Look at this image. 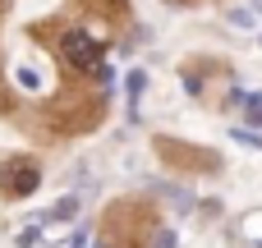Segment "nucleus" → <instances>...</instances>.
<instances>
[{"mask_svg": "<svg viewBox=\"0 0 262 248\" xmlns=\"http://www.w3.org/2000/svg\"><path fill=\"white\" fill-rule=\"evenodd\" d=\"M249 110H253V120H262V97H249Z\"/></svg>", "mask_w": 262, "mask_h": 248, "instance_id": "0eeeda50", "label": "nucleus"}, {"mask_svg": "<svg viewBox=\"0 0 262 248\" xmlns=\"http://www.w3.org/2000/svg\"><path fill=\"white\" fill-rule=\"evenodd\" d=\"M37 239H41V230H37V226H28V230L18 235V248H32V244H37Z\"/></svg>", "mask_w": 262, "mask_h": 248, "instance_id": "423d86ee", "label": "nucleus"}, {"mask_svg": "<svg viewBox=\"0 0 262 248\" xmlns=\"http://www.w3.org/2000/svg\"><path fill=\"white\" fill-rule=\"evenodd\" d=\"M18 83H23L28 92H37V87H41V78H37V69H18Z\"/></svg>", "mask_w": 262, "mask_h": 248, "instance_id": "20e7f679", "label": "nucleus"}, {"mask_svg": "<svg viewBox=\"0 0 262 248\" xmlns=\"http://www.w3.org/2000/svg\"><path fill=\"white\" fill-rule=\"evenodd\" d=\"M74 212H78V198H64V202H60L51 216H60V221H64V216H74Z\"/></svg>", "mask_w": 262, "mask_h": 248, "instance_id": "39448f33", "label": "nucleus"}, {"mask_svg": "<svg viewBox=\"0 0 262 248\" xmlns=\"http://www.w3.org/2000/svg\"><path fill=\"white\" fill-rule=\"evenodd\" d=\"M124 83H129V97H138V92L147 87V74H143V69H134V74L124 78Z\"/></svg>", "mask_w": 262, "mask_h": 248, "instance_id": "7ed1b4c3", "label": "nucleus"}, {"mask_svg": "<svg viewBox=\"0 0 262 248\" xmlns=\"http://www.w3.org/2000/svg\"><path fill=\"white\" fill-rule=\"evenodd\" d=\"M0 184H5V193L28 198V193H37V184H41V166H37V161H28V156H18V161H9V166H5Z\"/></svg>", "mask_w": 262, "mask_h": 248, "instance_id": "f03ea898", "label": "nucleus"}, {"mask_svg": "<svg viewBox=\"0 0 262 248\" xmlns=\"http://www.w3.org/2000/svg\"><path fill=\"white\" fill-rule=\"evenodd\" d=\"M60 51H64V60H69L78 74H101V69H106V51H101V41H97V37H88L83 28L64 32Z\"/></svg>", "mask_w": 262, "mask_h": 248, "instance_id": "f257e3e1", "label": "nucleus"}]
</instances>
